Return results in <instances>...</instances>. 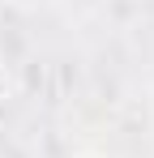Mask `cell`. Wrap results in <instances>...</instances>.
I'll return each mask as SVG.
<instances>
[{
    "instance_id": "6da1fadb",
    "label": "cell",
    "mask_w": 154,
    "mask_h": 158,
    "mask_svg": "<svg viewBox=\"0 0 154 158\" xmlns=\"http://www.w3.org/2000/svg\"><path fill=\"white\" fill-rule=\"evenodd\" d=\"M9 94V73H4V64H0V98Z\"/></svg>"
},
{
    "instance_id": "7a4b0ae2",
    "label": "cell",
    "mask_w": 154,
    "mask_h": 158,
    "mask_svg": "<svg viewBox=\"0 0 154 158\" xmlns=\"http://www.w3.org/2000/svg\"><path fill=\"white\" fill-rule=\"evenodd\" d=\"M73 158H111V154H99V150H81V154H73Z\"/></svg>"
},
{
    "instance_id": "3957f363",
    "label": "cell",
    "mask_w": 154,
    "mask_h": 158,
    "mask_svg": "<svg viewBox=\"0 0 154 158\" xmlns=\"http://www.w3.org/2000/svg\"><path fill=\"white\" fill-rule=\"evenodd\" d=\"M22 4H30V0H22Z\"/></svg>"
}]
</instances>
